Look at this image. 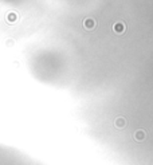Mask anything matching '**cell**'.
I'll list each match as a JSON object with an SVG mask.
<instances>
[{
    "instance_id": "4",
    "label": "cell",
    "mask_w": 153,
    "mask_h": 165,
    "mask_svg": "<svg viewBox=\"0 0 153 165\" xmlns=\"http://www.w3.org/2000/svg\"><path fill=\"white\" fill-rule=\"evenodd\" d=\"M134 140L136 141H144V140H145V137H146V133L144 132V130H141V129H140V130H136L134 132Z\"/></svg>"
},
{
    "instance_id": "3",
    "label": "cell",
    "mask_w": 153,
    "mask_h": 165,
    "mask_svg": "<svg viewBox=\"0 0 153 165\" xmlns=\"http://www.w3.org/2000/svg\"><path fill=\"white\" fill-rule=\"evenodd\" d=\"M114 126L118 129H124L125 126H126V120H125L124 117H117L116 120H114Z\"/></svg>"
},
{
    "instance_id": "1",
    "label": "cell",
    "mask_w": 153,
    "mask_h": 165,
    "mask_svg": "<svg viewBox=\"0 0 153 165\" xmlns=\"http://www.w3.org/2000/svg\"><path fill=\"white\" fill-rule=\"evenodd\" d=\"M95 26H97V22H95V19L93 18H86L83 20V27L88 31H93V30L95 28Z\"/></svg>"
},
{
    "instance_id": "2",
    "label": "cell",
    "mask_w": 153,
    "mask_h": 165,
    "mask_svg": "<svg viewBox=\"0 0 153 165\" xmlns=\"http://www.w3.org/2000/svg\"><path fill=\"white\" fill-rule=\"evenodd\" d=\"M113 30L116 34L121 35V34H124L125 31H126V26H125V23H122V22H117V23H114Z\"/></svg>"
}]
</instances>
